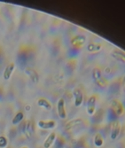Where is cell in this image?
I'll use <instances>...</instances> for the list:
<instances>
[{"label":"cell","instance_id":"obj_4","mask_svg":"<svg viewBox=\"0 0 125 148\" xmlns=\"http://www.w3.org/2000/svg\"><path fill=\"white\" fill-rule=\"evenodd\" d=\"M86 43V37L82 35H78V36H74L72 39H71V44L73 46L75 47H82L83 45H85Z\"/></svg>","mask_w":125,"mask_h":148},{"label":"cell","instance_id":"obj_9","mask_svg":"<svg viewBox=\"0 0 125 148\" xmlns=\"http://www.w3.org/2000/svg\"><path fill=\"white\" fill-rule=\"evenodd\" d=\"M15 69V64L14 63H10V64H8L6 66H5V71H4V75H3V76H4V79L5 80H9L10 78H11V76H12V73H13V70Z\"/></svg>","mask_w":125,"mask_h":148},{"label":"cell","instance_id":"obj_1","mask_svg":"<svg viewBox=\"0 0 125 148\" xmlns=\"http://www.w3.org/2000/svg\"><path fill=\"white\" fill-rule=\"evenodd\" d=\"M122 125L119 121H115L111 125V130H110V138L112 140H115L121 133Z\"/></svg>","mask_w":125,"mask_h":148},{"label":"cell","instance_id":"obj_11","mask_svg":"<svg viewBox=\"0 0 125 148\" xmlns=\"http://www.w3.org/2000/svg\"><path fill=\"white\" fill-rule=\"evenodd\" d=\"M55 140H56V133L52 132L44 142V148H51V146H52V145L54 144Z\"/></svg>","mask_w":125,"mask_h":148},{"label":"cell","instance_id":"obj_18","mask_svg":"<svg viewBox=\"0 0 125 148\" xmlns=\"http://www.w3.org/2000/svg\"><path fill=\"white\" fill-rule=\"evenodd\" d=\"M21 148H29L27 146H22V147H21Z\"/></svg>","mask_w":125,"mask_h":148},{"label":"cell","instance_id":"obj_7","mask_svg":"<svg viewBox=\"0 0 125 148\" xmlns=\"http://www.w3.org/2000/svg\"><path fill=\"white\" fill-rule=\"evenodd\" d=\"M37 126L41 130H51L56 126V123L54 121H39L37 123Z\"/></svg>","mask_w":125,"mask_h":148},{"label":"cell","instance_id":"obj_6","mask_svg":"<svg viewBox=\"0 0 125 148\" xmlns=\"http://www.w3.org/2000/svg\"><path fill=\"white\" fill-rule=\"evenodd\" d=\"M73 95L75 98V106L76 107L81 106L83 102V94L82 90L79 89H76L73 92Z\"/></svg>","mask_w":125,"mask_h":148},{"label":"cell","instance_id":"obj_13","mask_svg":"<svg viewBox=\"0 0 125 148\" xmlns=\"http://www.w3.org/2000/svg\"><path fill=\"white\" fill-rule=\"evenodd\" d=\"M93 143L96 147H102L104 145V138L100 133H96L94 138H93Z\"/></svg>","mask_w":125,"mask_h":148},{"label":"cell","instance_id":"obj_8","mask_svg":"<svg viewBox=\"0 0 125 148\" xmlns=\"http://www.w3.org/2000/svg\"><path fill=\"white\" fill-rule=\"evenodd\" d=\"M82 122V120L80 119V118H77V119H74V120H71V121H69V122H67L65 126H64V130L66 131H68V130H70L74 128H76V126H78L79 124H81Z\"/></svg>","mask_w":125,"mask_h":148},{"label":"cell","instance_id":"obj_12","mask_svg":"<svg viewBox=\"0 0 125 148\" xmlns=\"http://www.w3.org/2000/svg\"><path fill=\"white\" fill-rule=\"evenodd\" d=\"M37 105L40 106V107H44L45 109H46V110H48V111H50V110H52V104L50 103V101L49 100H47L46 99H39L38 100H37Z\"/></svg>","mask_w":125,"mask_h":148},{"label":"cell","instance_id":"obj_17","mask_svg":"<svg viewBox=\"0 0 125 148\" xmlns=\"http://www.w3.org/2000/svg\"><path fill=\"white\" fill-rule=\"evenodd\" d=\"M8 145V140L5 137L0 136V148H5Z\"/></svg>","mask_w":125,"mask_h":148},{"label":"cell","instance_id":"obj_16","mask_svg":"<svg viewBox=\"0 0 125 148\" xmlns=\"http://www.w3.org/2000/svg\"><path fill=\"white\" fill-rule=\"evenodd\" d=\"M23 119H24V114H23V112H18L14 115V117L12 118V125H17V124H19L21 122Z\"/></svg>","mask_w":125,"mask_h":148},{"label":"cell","instance_id":"obj_14","mask_svg":"<svg viewBox=\"0 0 125 148\" xmlns=\"http://www.w3.org/2000/svg\"><path fill=\"white\" fill-rule=\"evenodd\" d=\"M102 49V45L99 43H91L87 45V51L89 52H98Z\"/></svg>","mask_w":125,"mask_h":148},{"label":"cell","instance_id":"obj_2","mask_svg":"<svg viewBox=\"0 0 125 148\" xmlns=\"http://www.w3.org/2000/svg\"><path fill=\"white\" fill-rule=\"evenodd\" d=\"M111 108L117 116H122L124 114V107L121 101L118 99H113L111 102Z\"/></svg>","mask_w":125,"mask_h":148},{"label":"cell","instance_id":"obj_5","mask_svg":"<svg viewBox=\"0 0 125 148\" xmlns=\"http://www.w3.org/2000/svg\"><path fill=\"white\" fill-rule=\"evenodd\" d=\"M96 111V96H91L87 101V113L89 115H93Z\"/></svg>","mask_w":125,"mask_h":148},{"label":"cell","instance_id":"obj_10","mask_svg":"<svg viewBox=\"0 0 125 148\" xmlns=\"http://www.w3.org/2000/svg\"><path fill=\"white\" fill-rule=\"evenodd\" d=\"M92 78H93V80H94V82L98 84V85H100V86H101L102 84H101V82H102V75H101V71H100V69H94L93 70H92Z\"/></svg>","mask_w":125,"mask_h":148},{"label":"cell","instance_id":"obj_15","mask_svg":"<svg viewBox=\"0 0 125 148\" xmlns=\"http://www.w3.org/2000/svg\"><path fill=\"white\" fill-rule=\"evenodd\" d=\"M113 58H115V60H119V61H122L124 62V59H125V54L123 51H119V50H115L111 53Z\"/></svg>","mask_w":125,"mask_h":148},{"label":"cell","instance_id":"obj_3","mask_svg":"<svg viewBox=\"0 0 125 148\" xmlns=\"http://www.w3.org/2000/svg\"><path fill=\"white\" fill-rule=\"evenodd\" d=\"M57 112L58 115L60 119L65 120L67 118V111H66V106L64 99H60L57 104Z\"/></svg>","mask_w":125,"mask_h":148}]
</instances>
